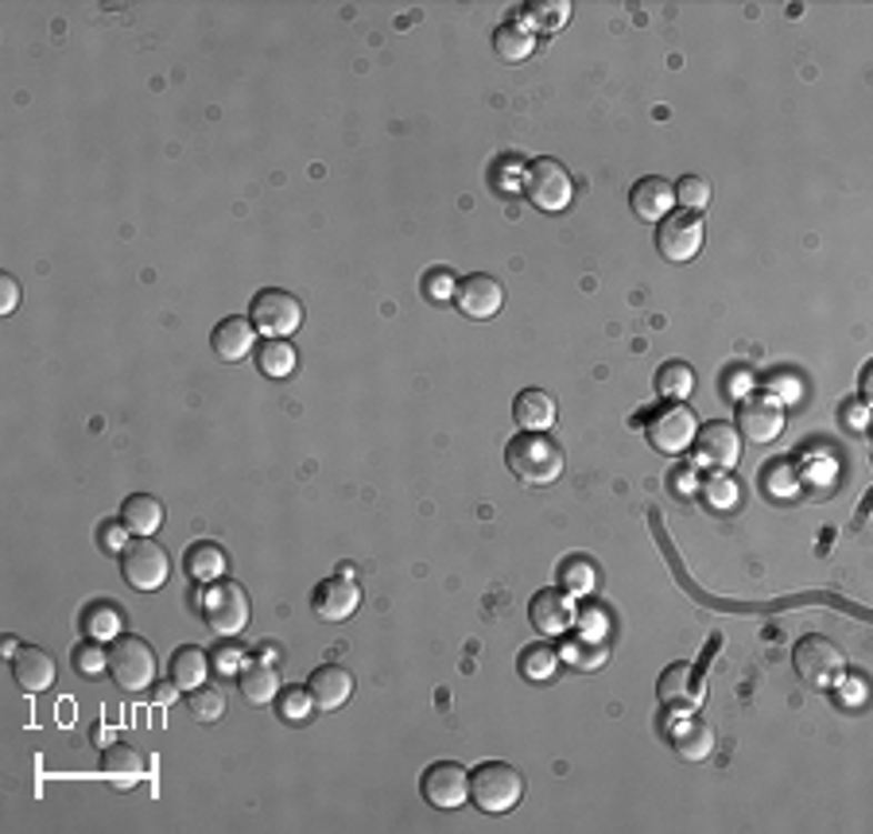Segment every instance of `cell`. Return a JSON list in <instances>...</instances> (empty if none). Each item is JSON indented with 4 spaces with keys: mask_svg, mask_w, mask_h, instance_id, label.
<instances>
[{
    "mask_svg": "<svg viewBox=\"0 0 873 834\" xmlns=\"http://www.w3.org/2000/svg\"><path fill=\"white\" fill-rule=\"evenodd\" d=\"M505 466L524 485H552L563 478V446L548 431H521L516 439H509Z\"/></svg>",
    "mask_w": 873,
    "mask_h": 834,
    "instance_id": "cell-1",
    "label": "cell"
},
{
    "mask_svg": "<svg viewBox=\"0 0 873 834\" xmlns=\"http://www.w3.org/2000/svg\"><path fill=\"white\" fill-rule=\"evenodd\" d=\"M470 800H474L478 812L505 815L524 800V776L505 761H482L470 773Z\"/></svg>",
    "mask_w": 873,
    "mask_h": 834,
    "instance_id": "cell-2",
    "label": "cell"
},
{
    "mask_svg": "<svg viewBox=\"0 0 873 834\" xmlns=\"http://www.w3.org/2000/svg\"><path fill=\"white\" fill-rule=\"evenodd\" d=\"M792 667L812 691H835L846 683V656L831 636H804L792 649Z\"/></svg>",
    "mask_w": 873,
    "mask_h": 834,
    "instance_id": "cell-3",
    "label": "cell"
},
{
    "mask_svg": "<svg viewBox=\"0 0 873 834\" xmlns=\"http://www.w3.org/2000/svg\"><path fill=\"white\" fill-rule=\"evenodd\" d=\"M155 652L144 636L121 633L113 644H109V675L113 683L124 691V695H140L155 683Z\"/></svg>",
    "mask_w": 873,
    "mask_h": 834,
    "instance_id": "cell-4",
    "label": "cell"
},
{
    "mask_svg": "<svg viewBox=\"0 0 873 834\" xmlns=\"http://www.w3.org/2000/svg\"><path fill=\"white\" fill-rule=\"evenodd\" d=\"M202 617H207L210 633L218 636H241L253 617V602H249V590L233 579H218L202 594Z\"/></svg>",
    "mask_w": 873,
    "mask_h": 834,
    "instance_id": "cell-5",
    "label": "cell"
},
{
    "mask_svg": "<svg viewBox=\"0 0 873 834\" xmlns=\"http://www.w3.org/2000/svg\"><path fill=\"white\" fill-rule=\"evenodd\" d=\"M524 194L544 214H563L575 202V175L552 155H540L524 168Z\"/></svg>",
    "mask_w": 873,
    "mask_h": 834,
    "instance_id": "cell-6",
    "label": "cell"
},
{
    "mask_svg": "<svg viewBox=\"0 0 873 834\" xmlns=\"http://www.w3.org/2000/svg\"><path fill=\"white\" fill-rule=\"evenodd\" d=\"M249 319H253L257 334L264 338H291L299 326H303V303H299L291 291L284 288H264L253 295V307H249Z\"/></svg>",
    "mask_w": 873,
    "mask_h": 834,
    "instance_id": "cell-7",
    "label": "cell"
},
{
    "mask_svg": "<svg viewBox=\"0 0 873 834\" xmlns=\"http://www.w3.org/2000/svg\"><path fill=\"white\" fill-rule=\"evenodd\" d=\"M644 435H649L652 451L668 454V459H680V454H688L691 443H695V435H699V415L691 412L688 404H664V408H660V412L649 420Z\"/></svg>",
    "mask_w": 873,
    "mask_h": 834,
    "instance_id": "cell-8",
    "label": "cell"
},
{
    "mask_svg": "<svg viewBox=\"0 0 873 834\" xmlns=\"http://www.w3.org/2000/svg\"><path fill=\"white\" fill-rule=\"evenodd\" d=\"M121 574L129 579V586H137V590H144V594H152V590H160L163 582H168L171 555L163 552V547L155 544L152 536L129 540V547L121 552Z\"/></svg>",
    "mask_w": 873,
    "mask_h": 834,
    "instance_id": "cell-9",
    "label": "cell"
},
{
    "mask_svg": "<svg viewBox=\"0 0 873 834\" xmlns=\"http://www.w3.org/2000/svg\"><path fill=\"white\" fill-rule=\"evenodd\" d=\"M656 249L668 264H688L703 249V218L688 210H672L656 230Z\"/></svg>",
    "mask_w": 873,
    "mask_h": 834,
    "instance_id": "cell-10",
    "label": "cell"
},
{
    "mask_svg": "<svg viewBox=\"0 0 873 834\" xmlns=\"http://www.w3.org/2000/svg\"><path fill=\"white\" fill-rule=\"evenodd\" d=\"M420 792L431 807L439 812H454L470 800V768L459 761H435V765L423 773Z\"/></svg>",
    "mask_w": 873,
    "mask_h": 834,
    "instance_id": "cell-11",
    "label": "cell"
},
{
    "mask_svg": "<svg viewBox=\"0 0 873 834\" xmlns=\"http://www.w3.org/2000/svg\"><path fill=\"white\" fill-rule=\"evenodd\" d=\"M784 423H789L784 420V408L769 396H750L737 404V435L750 439V443H757V446L776 443Z\"/></svg>",
    "mask_w": 873,
    "mask_h": 834,
    "instance_id": "cell-12",
    "label": "cell"
},
{
    "mask_svg": "<svg viewBox=\"0 0 873 834\" xmlns=\"http://www.w3.org/2000/svg\"><path fill=\"white\" fill-rule=\"evenodd\" d=\"M529 617H532V625H536V633H544V636H568L571 625L579 621V610H575V602H571L568 590H563V586H548V590H536V594H532Z\"/></svg>",
    "mask_w": 873,
    "mask_h": 834,
    "instance_id": "cell-13",
    "label": "cell"
},
{
    "mask_svg": "<svg viewBox=\"0 0 873 834\" xmlns=\"http://www.w3.org/2000/svg\"><path fill=\"white\" fill-rule=\"evenodd\" d=\"M311 605H314V613H319L322 621H330V625L353 617V613H358V605H361L358 579H350V574H330V579H322L319 586H314Z\"/></svg>",
    "mask_w": 873,
    "mask_h": 834,
    "instance_id": "cell-14",
    "label": "cell"
},
{
    "mask_svg": "<svg viewBox=\"0 0 873 834\" xmlns=\"http://www.w3.org/2000/svg\"><path fill=\"white\" fill-rule=\"evenodd\" d=\"M691 446H695L699 462L711 470H734L737 459H742V435H737L734 423H706V428H699Z\"/></svg>",
    "mask_w": 873,
    "mask_h": 834,
    "instance_id": "cell-15",
    "label": "cell"
},
{
    "mask_svg": "<svg viewBox=\"0 0 873 834\" xmlns=\"http://www.w3.org/2000/svg\"><path fill=\"white\" fill-rule=\"evenodd\" d=\"M454 303H459V311L466 314V319L485 322L505 307V288H501V280H493L490 272H474V277H466L459 288H454Z\"/></svg>",
    "mask_w": 873,
    "mask_h": 834,
    "instance_id": "cell-16",
    "label": "cell"
},
{
    "mask_svg": "<svg viewBox=\"0 0 873 834\" xmlns=\"http://www.w3.org/2000/svg\"><path fill=\"white\" fill-rule=\"evenodd\" d=\"M629 207L644 225H660L675 210V187L664 175H644L629 191Z\"/></svg>",
    "mask_w": 873,
    "mask_h": 834,
    "instance_id": "cell-17",
    "label": "cell"
},
{
    "mask_svg": "<svg viewBox=\"0 0 873 834\" xmlns=\"http://www.w3.org/2000/svg\"><path fill=\"white\" fill-rule=\"evenodd\" d=\"M54 675H59V664H54V656L47 649H36V644H23V649H16L12 680H16V687H20L23 695H39V691H47L54 683Z\"/></svg>",
    "mask_w": 873,
    "mask_h": 834,
    "instance_id": "cell-18",
    "label": "cell"
},
{
    "mask_svg": "<svg viewBox=\"0 0 873 834\" xmlns=\"http://www.w3.org/2000/svg\"><path fill=\"white\" fill-rule=\"evenodd\" d=\"M307 691H311L314 711H338L353 699V672L342 664H322L311 672Z\"/></svg>",
    "mask_w": 873,
    "mask_h": 834,
    "instance_id": "cell-19",
    "label": "cell"
},
{
    "mask_svg": "<svg viewBox=\"0 0 873 834\" xmlns=\"http://www.w3.org/2000/svg\"><path fill=\"white\" fill-rule=\"evenodd\" d=\"M668 742H672L675 757L699 765V761H706L714 753V730L703 719L683 714V719H672V726H668Z\"/></svg>",
    "mask_w": 873,
    "mask_h": 834,
    "instance_id": "cell-20",
    "label": "cell"
},
{
    "mask_svg": "<svg viewBox=\"0 0 873 834\" xmlns=\"http://www.w3.org/2000/svg\"><path fill=\"white\" fill-rule=\"evenodd\" d=\"M656 695L660 703L668 706V711H683L688 714L691 706L699 703V683H695V667L691 664H668L664 672H660L656 680Z\"/></svg>",
    "mask_w": 873,
    "mask_h": 834,
    "instance_id": "cell-21",
    "label": "cell"
},
{
    "mask_svg": "<svg viewBox=\"0 0 873 834\" xmlns=\"http://www.w3.org/2000/svg\"><path fill=\"white\" fill-rule=\"evenodd\" d=\"M253 342H257V326L253 319H222L214 326V334H210V345H214V353L222 361H245L249 353H253Z\"/></svg>",
    "mask_w": 873,
    "mask_h": 834,
    "instance_id": "cell-22",
    "label": "cell"
},
{
    "mask_svg": "<svg viewBox=\"0 0 873 834\" xmlns=\"http://www.w3.org/2000/svg\"><path fill=\"white\" fill-rule=\"evenodd\" d=\"M101 776L117 788H132L148 776V757L132 745H109L101 757Z\"/></svg>",
    "mask_w": 873,
    "mask_h": 834,
    "instance_id": "cell-23",
    "label": "cell"
},
{
    "mask_svg": "<svg viewBox=\"0 0 873 834\" xmlns=\"http://www.w3.org/2000/svg\"><path fill=\"white\" fill-rule=\"evenodd\" d=\"M513 420L521 431H548L555 423V396L544 389H524L513 400Z\"/></svg>",
    "mask_w": 873,
    "mask_h": 834,
    "instance_id": "cell-24",
    "label": "cell"
},
{
    "mask_svg": "<svg viewBox=\"0 0 873 834\" xmlns=\"http://www.w3.org/2000/svg\"><path fill=\"white\" fill-rule=\"evenodd\" d=\"M183 566H187V574H191L194 582H202V586H210V582H218V579H225V574H230V559H225V552L218 544H210V540L187 547Z\"/></svg>",
    "mask_w": 873,
    "mask_h": 834,
    "instance_id": "cell-25",
    "label": "cell"
},
{
    "mask_svg": "<svg viewBox=\"0 0 873 834\" xmlns=\"http://www.w3.org/2000/svg\"><path fill=\"white\" fill-rule=\"evenodd\" d=\"M121 524L137 536H152L163 524V501L152 498V493H132L121 505Z\"/></svg>",
    "mask_w": 873,
    "mask_h": 834,
    "instance_id": "cell-26",
    "label": "cell"
},
{
    "mask_svg": "<svg viewBox=\"0 0 873 834\" xmlns=\"http://www.w3.org/2000/svg\"><path fill=\"white\" fill-rule=\"evenodd\" d=\"M171 683H175L179 691H194L207 683L210 675V656L199 649V644H183V649H175V656H171Z\"/></svg>",
    "mask_w": 873,
    "mask_h": 834,
    "instance_id": "cell-27",
    "label": "cell"
},
{
    "mask_svg": "<svg viewBox=\"0 0 873 834\" xmlns=\"http://www.w3.org/2000/svg\"><path fill=\"white\" fill-rule=\"evenodd\" d=\"M238 687H241V695H245L253 706H264V703H272V699H280V675H277V667H272V664L253 660V664L241 667Z\"/></svg>",
    "mask_w": 873,
    "mask_h": 834,
    "instance_id": "cell-28",
    "label": "cell"
},
{
    "mask_svg": "<svg viewBox=\"0 0 873 834\" xmlns=\"http://www.w3.org/2000/svg\"><path fill=\"white\" fill-rule=\"evenodd\" d=\"M493 51H498L501 62H524V59H532V51H536V36H532V28H524V23H501V28L493 31Z\"/></svg>",
    "mask_w": 873,
    "mask_h": 834,
    "instance_id": "cell-29",
    "label": "cell"
},
{
    "mask_svg": "<svg viewBox=\"0 0 873 834\" xmlns=\"http://www.w3.org/2000/svg\"><path fill=\"white\" fill-rule=\"evenodd\" d=\"M563 664L575 667V672H598V667L610 660V649H605V641H594V636L579 633V636H568L563 641Z\"/></svg>",
    "mask_w": 873,
    "mask_h": 834,
    "instance_id": "cell-30",
    "label": "cell"
},
{
    "mask_svg": "<svg viewBox=\"0 0 873 834\" xmlns=\"http://www.w3.org/2000/svg\"><path fill=\"white\" fill-rule=\"evenodd\" d=\"M695 392V369L688 361H664L656 369V396H664L668 404H680Z\"/></svg>",
    "mask_w": 873,
    "mask_h": 834,
    "instance_id": "cell-31",
    "label": "cell"
},
{
    "mask_svg": "<svg viewBox=\"0 0 873 834\" xmlns=\"http://www.w3.org/2000/svg\"><path fill=\"white\" fill-rule=\"evenodd\" d=\"M257 365H261V373L272 376V381H284V376L295 373L299 353L291 350L288 338H269V342L257 350Z\"/></svg>",
    "mask_w": 873,
    "mask_h": 834,
    "instance_id": "cell-32",
    "label": "cell"
},
{
    "mask_svg": "<svg viewBox=\"0 0 873 834\" xmlns=\"http://www.w3.org/2000/svg\"><path fill=\"white\" fill-rule=\"evenodd\" d=\"M121 610H117V602H93L86 605L82 613V633L93 636V641H117L121 636Z\"/></svg>",
    "mask_w": 873,
    "mask_h": 834,
    "instance_id": "cell-33",
    "label": "cell"
},
{
    "mask_svg": "<svg viewBox=\"0 0 873 834\" xmlns=\"http://www.w3.org/2000/svg\"><path fill=\"white\" fill-rule=\"evenodd\" d=\"M516 667H521V675L529 683H548L555 672H560V652L552 649V644H529V649L521 652V660H516Z\"/></svg>",
    "mask_w": 873,
    "mask_h": 834,
    "instance_id": "cell-34",
    "label": "cell"
},
{
    "mask_svg": "<svg viewBox=\"0 0 873 834\" xmlns=\"http://www.w3.org/2000/svg\"><path fill=\"white\" fill-rule=\"evenodd\" d=\"M187 714H191L199 726H214V722H222V714H225V695L218 687H194V691H187Z\"/></svg>",
    "mask_w": 873,
    "mask_h": 834,
    "instance_id": "cell-35",
    "label": "cell"
},
{
    "mask_svg": "<svg viewBox=\"0 0 873 834\" xmlns=\"http://www.w3.org/2000/svg\"><path fill=\"white\" fill-rule=\"evenodd\" d=\"M675 187V207L688 210V214H703L711 207V183L703 175H683Z\"/></svg>",
    "mask_w": 873,
    "mask_h": 834,
    "instance_id": "cell-36",
    "label": "cell"
},
{
    "mask_svg": "<svg viewBox=\"0 0 873 834\" xmlns=\"http://www.w3.org/2000/svg\"><path fill=\"white\" fill-rule=\"evenodd\" d=\"M560 579H563V590H568V594H586V590H594V582H598V566L590 563V559L575 555L560 566Z\"/></svg>",
    "mask_w": 873,
    "mask_h": 834,
    "instance_id": "cell-37",
    "label": "cell"
},
{
    "mask_svg": "<svg viewBox=\"0 0 873 834\" xmlns=\"http://www.w3.org/2000/svg\"><path fill=\"white\" fill-rule=\"evenodd\" d=\"M74 667H78V675H86V680H93V675H101V672H109V652L101 649V641H82L74 649Z\"/></svg>",
    "mask_w": 873,
    "mask_h": 834,
    "instance_id": "cell-38",
    "label": "cell"
},
{
    "mask_svg": "<svg viewBox=\"0 0 873 834\" xmlns=\"http://www.w3.org/2000/svg\"><path fill=\"white\" fill-rule=\"evenodd\" d=\"M571 20V4L568 0H548V4H529V23L532 28L555 31Z\"/></svg>",
    "mask_w": 873,
    "mask_h": 834,
    "instance_id": "cell-39",
    "label": "cell"
},
{
    "mask_svg": "<svg viewBox=\"0 0 873 834\" xmlns=\"http://www.w3.org/2000/svg\"><path fill=\"white\" fill-rule=\"evenodd\" d=\"M311 711H314L311 691H307V687H284V695H280V719H288V722H303Z\"/></svg>",
    "mask_w": 873,
    "mask_h": 834,
    "instance_id": "cell-40",
    "label": "cell"
},
{
    "mask_svg": "<svg viewBox=\"0 0 873 834\" xmlns=\"http://www.w3.org/2000/svg\"><path fill=\"white\" fill-rule=\"evenodd\" d=\"M454 277L446 269H431L428 277H423V299L428 303H446V299H454Z\"/></svg>",
    "mask_w": 873,
    "mask_h": 834,
    "instance_id": "cell-41",
    "label": "cell"
},
{
    "mask_svg": "<svg viewBox=\"0 0 873 834\" xmlns=\"http://www.w3.org/2000/svg\"><path fill=\"white\" fill-rule=\"evenodd\" d=\"M706 501H711V505H719V509H730L737 501L734 482H730V478H722L719 470H714V478L706 482Z\"/></svg>",
    "mask_w": 873,
    "mask_h": 834,
    "instance_id": "cell-42",
    "label": "cell"
},
{
    "mask_svg": "<svg viewBox=\"0 0 873 834\" xmlns=\"http://www.w3.org/2000/svg\"><path fill=\"white\" fill-rule=\"evenodd\" d=\"M124 524L121 521H109V524H101V547L106 552H113V555H121L124 547H129V536H124Z\"/></svg>",
    "mask_w": 873,
    "mask_h": 834,
    "instance_id": "cell-43",
    "label": "cell"
},
{
    "mask_svg": "<svg viewBox=\"0 0 873 834\" xmlns=\"http://www.w3.org/2000/svg\"><path fill=\"white\" fill-rule=\"evenodd\" d=\"M843 420H846V428L859 431V435H862V431L870 428V420H866V400L859 396V400H851V404H843Z\"/></svg>",
    "mask_w": 873,
    "mask_h": 834,
    "instance_id": "cell-44",
    "label": "cell"
},
{
    "mask_svg": "<svg viewBox=\"0 0 873 834\" xmlns=\"http://www.w3.org/2000/svg\"><path fill=\"white\" fill-rule=\"evenodd\" d=\"M20 307V283L12 277H0V314H12Z\"/></svg>",
    "mask_w": 873,
    "mask_h": 834,
    "instance_id": "cell-45",
    "label": "cell"
},
{
    "mask_svg": "<svg viewBox=\"0 0 873 834\" xmlns=\"http://www.w3.org/2000/svg\"><path fill=\"white\" fill-rule=\"evenodd\" d=\"M582 633L594 636V641H602V633H605V617H602V613H594V610L582 613Z\"/></svg>",
    "mask_w": 873,
    "mask_h": 834,
    "instance_id": "cell-46",
    "label": "cell"
},
{
    "mask_svg": "<svg viewBox=\"0 0 873 834\" xmlns=\"http://www.w3.org/2000/svg\"><path fill=\"white\" fill-rule=\"evenodd\" d=\"M175 683H163V687H155V699H160V703H171V699H175Z\"/></svg>",
    "mask_w": 873,
    "mask_h": 834,
    "instance_id": "cell-47",
    "label": "cell"
}]
</instances>
